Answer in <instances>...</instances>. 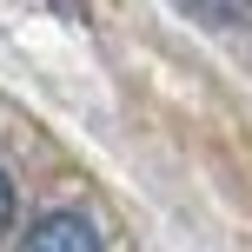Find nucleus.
<instances>
[{
    "instance_id": "f257e3e1",
    "label": "nucleus",
    "mask_w": 252,
    "mask_h": 252,
    "mask_svg": "<svg viewBox=\"0 0 252 252\" xmlns=\"http://www.w3.org/2000/svg\"><path fill=\"white\" fill-rule=\"evenodd\" d=\"M20 252H100V232H93L80 213H47L20 239Z\"/></svg>"
},
{
    "instance_id": "f03ea898",
    "label": "nucleus",
    "mask_w": 252,
    "mask_h": 252,
    "mask_svg": "<svg viewBox=\"0 0 252 252\" xmlns=\"http://www.w3.org/2000/svg\"><path fill=\"white\" fill-rule=\"evenodd\" d=\"M7 219H13V186H7V173H0V232H7Z\"/></svg>"
}]
</instances>
